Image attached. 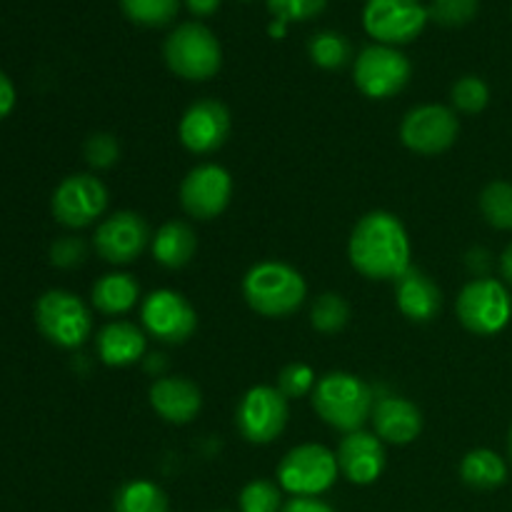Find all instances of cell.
Listing matches in <instances>:
<instances>
[{
  "instance_id": "cell-31",
  "label": "cell",
  "mask_w": 512,
  "mask_h": 512,
  "mask_svg": "<svg viewBox=\"0 0 512 512\" xmlns=\"http://www.w3.org/2000/svg\"><path fill=\"white\" fill-rule=\"evenodd\" d=\"M478 8L480 0H433L428 15L443 28H463L478 15Z\"/></svg>"
},
{
  "instance_id": "cell-19",
  "label": "cell",
  "mask_w": 512,
  "mask_h": 512,
  "mask_svg": "<svg viewBox=\"0 0 512 512\" xmlns=\"http://www.w3.org/2000/svg\"><path fill=\"white\" fill-rule=\"evenodd\" d=\"M373 425L380 440L393 445H408L423 433V413L410 400L388 395L373 408Z\"/></svg>"
},
{
  "instance_id": "cell-30",
  "label": "cell",
  "mask_w": 512,
  "mask_h": 512,
  "mask_svg": "<svg viewBox=\"0 0 512 512\" xmlns=\"http://www.w3.org/2000/svg\"><path fill=\"white\" fill-rule=\"evenodd\" d=\"M450 98H453V105L460 110V113L475 115L480 110H485V105L490 103V88L483 78L478 75H465L450 90Z\"/></svg>"
},
{
  "instance_id": "cell-41",
  "label": "cell",
  "mask_w": 512,
  "mask_h": 512,
  "mask_svg": "<svg viewBox=\"0 0 512 512\" xmlns=\"http://www.w3.org/2000/svg\"><path fill=\"white\" fill-rule=\"evenodd\" d=\"M500 273H503L505 283L512 285V243L505 248V253L500 255Z\"/></svg>"
},
{
  "instance_id": "cell-27",
  "label": "cell",
  "mask_w": 512,
  "mask_h": 512,
  "mask_svg": "<svg viewBox=\"0 0 512 512\" xmlns=\"http://www.w3.org/2000/svg\"><path fill=\"white\" fill-rule=\"evenodd\" d=\"M125 18L143 28H163L173 23L180 10V0H120Z\"/></svg>"
},
{
  "instance_id": "cell-28",
  "label": "cell",
  "mask_w": 512,
  "mask_h": 512,
  "mask_svg": "<svg viewBox=\"0 0 512 512\" xmlns=\"http://www.w3.org/2000/svg\"><path fill=\"white\" fill-rule=\"evenodd\" d=\"M348 320L350 305L338 293H323L320 298H315L313 308H310V325L323 335L340 333L348 325Z\"/></svg>"
},
{
  "instance_id": "cell-4",
  "label": "cell",
  "mask_w": 512,
  "mask_h": 512,
  "mask_svg": "<svg viewBox=\"0 0 512 512\" xmlns=\"http://www.w3.org/2000/svg\"><path fill=\"white\" fill-rule=\"evenodd\" d=\"M163 55L168 68L178 78L193 80H210L223 65V48L213 30L200 23H183L165 38Z\"/></svg>"
},
{
  "instance_id": "cell-23",
  "label": "cell",
  "mask_w": 512,
  "mask_h": 512,
  "mask_svg": "<svg viewBox=\"0 0 512 512\" xmlns=\"http://www.w3.org/2000/svg\"><path fill=\"white\" fill-rule=\"evenodd\" d=\"M140 298L138 280L130 273H108L93 285V305L105 315H123Z\"/></svg>"
},
{
  "instance_id": "cell-43",
  "label": "cell",
  "mask_w": 512,
  "mask_h": 512,
  "mask_svg": "<svg viewBox=\"0 0 512 512\" xmlns=\"http://www.w3.org/2000/svg\"><path fill=\"white\" fill-rule=\"evenodd\" d=\"M243 3H250V0H243Z\"/></svg>"
},
{
  "instance_id": "cell-38",
  "label": "cell",
  "mask_w": 512,
  "mask_h": 512,
  "mask_svg": "<svg viewBox=\"0 0 512 512\" xmlns=\"http://www.w3.org/2000/svg\"><path fill=\"white\" fill-rule=\"evenodd\" d=\"M283 512H335L328 503L318 498H293Z\"/></svg>"
},
{
  "instance_id": "cell-7",
  "label": "cell",
  "mask_w": 512,
  "mask_h": 512,
  "mask_svg": "<svg viewBox=\"0 0 512 512\" xmlns=\"http://www.w3.org/2000/svg\"><path fill=\"white\" fill-rule=\"evenodd\" d=\"M35 323L40 333L58 348H78L90 338L93 318L78 295L68 290H48L35 305Z\"/></svg>"
},
{
  "instance_id": "cell-10",
  "label": "cell",
  "mask_w": 512,
  "mask_h": 512,
  "mask_svg": "<svg viewBox=\"0 0 512 512\" xmlns=\"http://www.w3.org/2000/svg\"><path fill=\"white\" fill-rule=\"evenodd\" d=\"M288 398L278 388L258 385L243 395L235 410V425L240 435L253 445H268L288 425Z\"/></svg>"
},
{
  "instance_id": "cell-16",
  "label": "cell",
  "mask_w": 512,
  "mask_h": 512,
  "mask_svg": "<svg viewBox=\"0 0 512 512\" xmlns=\"http://www.w3.org/2000/svg\"><path fill=\"white\" fill-rule=\"evenodd\" d=\"M180 143L195 155H208L223 148L230 135V113L220 100L203 98L190 105L178 125Z\"/></svg>"
},
{
  "instance_id": "cell-13",
  "label": "cell",
  "mask_w": 512,
  "mask_h": 512,
  "mask_svg": "<svg viewBox=\"0 0 512 512\" xmlns=\"http://www.w3.org/2000/svg\"><path fill=\"white\" fill-rule=\"evenodd\" d=\"M145 330L155 340L168 345H180L198 328V315L193 305L175 290H155L143 300L140 308Z\"/></svg>"
},
{
  "instance_id": "cell-17",
  "label": "cell",
  "mask_w": 512,
  "mask_h": 512,
  "mask_svg": "<svg viewBox=\"0 0 512 512\" xmlns=\"http://www.w3.org/2000/svg\"><path fill=\"white\" fill-rule=\"evenodd\" d=\"M338 468L353 485H370L383 475L385 470V448L383 440L373 433L355 430L348 433L338 445Z\"/></svg>"
},
{
  "instance_id": "cell-1",
  "label": "cell",
  "mask_w": 512,
  "mask_h": 512,
  "mask_svg": "<svg viewBox=\"0 0 512 512\" xmlns=\"http://www.w3.org/2000/svg\"><path fill=\"white\" fill-rule=\"evenodd\" d=\"M348 255L363 278L398 280L410 268L408 230L393 213L373 210L355 223Z\"/></svg>"
},
{
  "instance_id": "cell-20",
  "label": "cell",
  "mask_w": 512,
  "mask_h": 512,
  "mask_svg": "<svg viewBox=\"0 0 512 512\" xmlns=\"http://www.w3.org/2000/svg\"><path fill=\"white\" fill-rule=\"evenodd\" d=\"M395 303H398L400 313L413 323H430L440 313L443 293L430 275H425L423 270L408 268L395 280Z\"/></svg>"
},
{
  "instance_id": "cell-25",
  "label": "cell",
  "mask_w": 512,
  "mask_h": 512,
  "mask_svg": "<svg viewBox=\"0 0 512 512\" xmlns=\"http://www.w3.org/2000/svg\"><path fill=\"white\" fill-rule=\"evenodd\" d=\"M115 512H168V495L150 480H130L115 493Z\"/></svg>"
},
{
  "instance_id": "cell-24",
  "label": "cell",
  "mask_w": 512,
  "mask_h": 512,
  "mask_svg": "<svg viewBox=\"0 0 512 512\" xmlns=\"http://www.w3.org/2000/svg\"><path fill=\"white\" fill-rule=\"evenodd\" d=\"M460 478L475 490H495L508 480V465L498 453L488 448L470 450L460 460Z\"/></svg>"
},
{
  "instance_id": "cell-29",
  "label": "cell",
  "mask_w": 512,
  "mask_h": 512,
  "mask_svg": "<svg viewBox=\"0 0 512 512\" xmlns=\"http://www.w3.org/2000/svg\"><path fill=\"white\" fill-rule=\"evenodd\" d=\"M480 213L493 228L512 230V183L495 180L480 193Z\"/></svg>"
},
{
  "instance_id": "cell-3",
  "label": "cell",
  "mask_w": 512,
  "mask_h": 512,
  "mask_svg": "<svg viewBox=\"0 0 512 512\" xmlns=\"http://www.w3.org/2000/svg\"><path fill=\"white\" fill-rule=\"evenodd\" d=\"M313 408L330 428L355 433L373 418V390L350 373H328L315 385Z\"/></svg>"
},
{
  "instance_id": "cell-14",
  "label": "cell",
  "mask_w": 512,
  "mask_h": 512,
  "mask_svg": "<svg viewBox=\"0 0 512 512\" xmlns=\"http://www.w3.org/2000/svg\"><path fill=\"white\" fill-rule=\"evenodd\" d=\"M233 195V178L220 165H198L180 185V205L195 220H213L228 208Z\"/></svg>"
},
{
  "instance_id": "cell-6",
  "label": "cell",
  "mask_w": 512,
  "mask_h": 512,
  "mask_svg": "<svg viewBox=\"0 0 512 512\" xmlns=\"http://www.w3.org/2000/svg\"><path fill=\"white\" fill-rule=\"evenodd\" d=\"M455 310L465 330L488 338V335H498L510 323L512 298L500 280L475 278L460 290Z\"/></svg>"
},
{
  "instance_id": "cell-37",
  "label": "cell",
  "mask_w": 512,
  "mask_h": 512,
  "mask_svg": "<svg viewBox=\"0 0 512 512\" xmlns=\"http://www.w3.org/2000/svg\"><path fill=\"white\" fill-rule=\"evenodd\" d=\"M13 108H15V85L13 80L0 70V120L8 118Z\"/></svg>"
},
{
  "instance_id": "cell-12",
  "label": "cell",
  "mask_w": 512,
  "mask_h": 512,
  "mask_svg": "<svg viewBox=\"0 0 512 512\" xmlns=\"http://www.w3.org/2000/svg\"><path fill=\"white\" fill-rule=\"evenodd\" d=\"M50 208H53L55 220L65 228H85L105 213L108 190L88 173L70 175L55 188Z\"/></svg>"
},
{
  "instance_id": "cell-26",
  "label": "cell",
  "mask_w": 512,
  "mask_h": 512,
  "mask_svg": "<svg viewBox=\"0 0 512 512\" xmlns=\"http://www.w3.org/2000/svg\"><path fill=\"white\" fill-rule=\"evenodd\" d=\"M308 55L318 68L323 70H338L350 63L353 58V45L345 35L333 33V30H323L315 33L308 43Z\"/></svg>"
},
{
  "instance_id": "cell-34",
  "label": "cell",
  "mask_w": 512,
  "mask_h": 512,
  "mask_svg": "<svg viewBox=\"0 0 512 512\" xmlns=\"http://www.w3.org/2000/svg\"><path fill=\"white\" fill-rule=\"evenodd\" d=\"M85 160H88L90 168L95 170H108L118 163L120 158V145L115 140V135L110 133H93L85 140Z\"/></svg>"
},
{
  "instance_id": "cell-15",
  "label": "cell",
  "mask_w": 512,
  "mask_h": 512,
  "mask_svg": "<svg viewBox=\"0 0 512 512\" xmlns=\"http://www.w3.org/2000/svg\"><path fill=\"white\" fill-rule=\"evenodd\" d=\"M148 223L138 213H115L98 225L93 235V248L103 260L113 265H128L138 258L150 243Z\"/></svg>"
},
{
  "instance_id": "cell-33",
  "label": "cell",
  "mask_w": 512,
  "mask_h": 512,
  "mask_svg": "<svg viewBox=\"0 0 512 512\" xmlns=\"http://www.w3.org/2000/svg\"><path fill=\"white\" fill-rule=\"evenodd\" d=\"M328 0H268V10L278 25L303 23L318 18Z\"/></svg>"
},
{
  "instance_id": "cell-32",
  "label": "cell",
  "mask_w": 512,
  "mask_h": 512,
  "mask_svg": "<svg viewBox=\"0 0 512 512\" xmlns=\"http://www.w3.org/2000/svg\"><path fill=\"white\" fill-rule=\"evenodd\" d=\"M283 495L270 480H253L240 493V512H280Z\"/></svg>"
},
{
  "instance_id": "cell-21",
  "label": "cell",
  "mask_w": 512,
  "mask_h": 512,
  "mask_svg": "<svg viewBox=\"0 0 512 512\" xmlns=\"http://www.w3.org/2000/svg\"><path fill=\"white\" fill-rule=\"evenodd\" d=\"M98 355L110 368H128L145 355V333L128 320L108 323L98 333Z\"/></svg>"
},
{
  "instance_id": "cell-9",
  "label": "cell",
  "mask_w": 512,
  "mask_h": 512,
  "mask_svg": "<svg viewBox=\"0 0 512 512\" xmlns=\"http://www.w3.org/2000/svg\"><path fill=\"white\" fill-rule=\"evenodd\" d=\"M428 5L420 0H368L363 25L380 45H405L418 38L428 25Z\"/></svg>"
},
{
  "instance_id": "cell-36",
  "label": "cell",
  "mask_w": 512,
  "mask_h": 512,
  "mask_svg": "<svg viewBox=\"0 0 512 512\" xmlns=\"http://www.w3.org/2000/svg\"><path fill=\"white\" fill-rule=\"evenodd\" d=\"M88 258V245L80 238H58L50 245V263L55 268H78Z\"/></svg>"
},
{
  "instance_id": "cell-42",
  "label": "cell",
  "mask_w": 512,
  "mask_h": 512,
  "mask_svg": "<svg viewBox=\"0 0 512 512\" xmlns=\"http://www.w3.org/2000/svg\"><path fill=\"white\" fill-rule=\"evenodd\" d=\"M508 445H510V463H512V428H510V440H508Z\"/></svg>"
},
{
  "instance_id": "cell-40",
  "label": "cell",
  "mask_w": 512,
  "mask_h": 512,
  "mask_svg": "<svg viewBox=\"0 0 512 512\" xmlns=\"http://www.w3.org/2000/svg\"><path fill=\"white\" fill-rule=\"evenodd\" d=\"M185 5L198 18H208V15H213L220 8V0H185Z\"/></svg>"
},
{
  "instance_id": "cell-2",
  "label": "cell",
  "mask_w": 512,
  "mask_h": 512,
  "mask_svg": "<svg viewBox=\"0 0 512 512\" xmlns=\"http://www.w3.org/2000/svg\"><path fill=\"white\" fill-rule=\"evenodd\" d=\"M243 295L250 308L265 318H288L308 295L305 278L288 263L263 260L243 278Z\"/></svg>"
},
{
  "instance_id": "cell-18",
  "label": "cell",
  "mask_w": 512,
  "mask_h": 512,
  "mask_svg": "<svg viewBox=\"0 0 512 512\" xmlns=\"http://www.w3.org/2000/svg\"><path fill=\"white\" fill-rule=\"evenodd\" d=\"M150 405L155 413L173 425H185L203 408V393L188 378H160L150 385Z\"/></svg>"
},
{
  "instance_id": "cell-35",
  "label": "cell",
  "mask_w": 512,
  "mask_h": 512,
  "mask_svg": "<svg viewBox=\"0 0 512 512\" xmlns=\"http://www.w3.org/2000/svg\"><path fill=\"white\" fill-rule=\"evenodd\" d=\"M315 373L310 365L305 363H293L288 368H283L278 378V390L285 398H303V395L313 393L315 390Z\"/></svg>"
},
{
  "instance_id": "cell-39",
  "label": "cell",
  "mask_w": 512,
  "mask_h": 512,
  "mask_svg": "<svg viewBox=\"0 0 512 512\" xmlns=\"http://www.w3.org/2000/svg\"><path fill=\"white\" fill-rule=\"evenodd\" d=\"M490 263H493V260H490V253L485 248H473L468 253V268L473 270L478 278H488Z\"/></svg>"
},
{
  "instance_id": "cell-11",
  "label": "cell",
  "mask_w": 512,
  "mask_h": 512,
  "mask_svg": "<svg viewBox=\"0 0 512 512\" xmlns=\"http://www.w3.org/2000/svg\"><path fill=\"white\" fill-rule=\"evenodd\" d=\"M458 115L445 105H420L400 123V140L418 155H440L458 140Z\"/></svg>"
},
{
  "instance_id": "cell-22",
  "label": "cell",
  "mask_w": 512,
  "mask_h": 512,
  "mask_svg": "<svg viewBox=\"0 0 512 512\" xmlns=\"http://www.w3.org/2000/svg\"><path fill=\"white\" fill-rule=\"evenodd\" d=\"M150 248H153V258L163 268L180 270L193 260L195 250H198V238L190 225L170 220V223L160 225L158 233L150 240Z\"/></svg>"
},
{
  "instance_id": "cell-5",
  "label": "cell",
  "mask_w": 512,
  "mask_h": 512,
  "mask_svg": "<svg viewBox=\"0 0 512 512\" xmlns=\"http://www.w3.org/2000/svg\"><path fill=\"white\" fill-rule=\"evenodd\" d=\"M338 458L325 445H298L278 465V483L295 498H318L338 480Z\"/></svg>"
},
{
  "instance_id": "cell-8",
  "label": "cell",
  "mask_w": 512,
  "mask_h": 512,
  "mask_svg": "<svg viewBox=\"0 0 512 512\" xmlns=\"http://www.w3.org/2000/svg\"><path fill=\"white\" fill-rule=\"evenodd\" d=\"M413 65L393 45H368L358 53L353 65L355 85L373 100H388L410 83Z\"/></svg>"
}]
</instances>
